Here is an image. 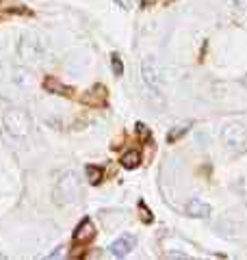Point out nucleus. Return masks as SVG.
<instances>
[{"label": "nucleus", "instance_id": "nucleus-15", "mask_svg": "<svg viewBox=\"0 0 247 260\" xmlns=\"http://www.w3.org/2000/svg\"><path fill=\"white\" fill-rule=\"evenodd\" d=\"M232 7H236V9H247V0H232Z\"/></svg>", "mask_w": 247, "mask_h": 260}, {"label": "nucleus", "instance_id": "nucleus-4", "mask_svg": "<svg viewBox=\"0 0 247 260\" xmlns=\"http://www.w3.org/2000/svg\"><path fill=\"white\" fill-rule=\"evenodd\" d=\"M43 52H46V48H43V41L39 35L35 33H26L22 35V39L18 43V56L22 59V63H37Z\"/></svg>", "mask_w": 247, "mask_h": 260}, {"label": "nucleus", "instance_id": "nucleus-2", "mask_svg": "<svg viewBox=\"0 0 247 260\" xmlns=\"http://www.w3.org/2000/svg\"><path fill=\"white\" fill-rule=\"evenodd\" d=\"M3 121H5L7 133L13 135V137H18V139L31 135V128H33L31 115H28L26 111H22V108H9V111L5 113Z\"/></svg>", "mask_w": 247, "mask_h": 260}, {"label": "nucleus", "instance_id": "nucleus-6", "mask_svg": "<svg viewBox=\"0 0 247 260\" xmlns=\"http://www.w3.org/2000/svg\"><path fill=\"white\" fill-rule=\"evenodd\" d=\"M135 243H137V238L133 234H124V236L117 238V241H113L111 245H108V249H111L113 256L124 258V256H128L130 251L135 249Z\"/></svg>", "mask_w": 247, "mask_h": 260}, {"label": "nucleus", "instance_id": "nucleus-5", "mask_svg": "<svg viewBox=\"0 0 247 260\" xmlns=\"http://www.w3.org/2000/svg\"><path fill=\"white\" fill-rule=\"evenodd\" d=\"M221 137H223V143L228 146V150H232V152H238L247 143L245 128L241 124H228L226 128H223Z\"/></svg>", "mask_w": 247, "mask_h": 260}, {"label": "nucleus", "instance_id": "nucleus-3", "mask_svg": "<svg viewBox=\"0 0 247 260\" xmlns=\"http://www.w3.org/2000/svg\"><path fill=\"white\" fill-rule=\"evenodd\" d=\"M141 76L143 83L150 87L154 93L165 91V72L161 68V63L156 61V56H145L141 63Z\"/></svg>", "mask_w": 247, "mask_h": 260}, {"label": "nucleus", "instance_id": "nucleus-9", "mask_svg": "<svg viewBox=\"0 0 247 260\" xmlns=\"http://www.w3.org/2000/svg\"><path fill=\"white\" fill-rule=\"evenodd\" d=\"M43 89L48 93H56V96H70L72 93V87L63 85L61 81H56L54 76H46L43 78Z\"/></svg>", "mask_w": 247, "mask_h": 260}, {"label": "nucleus", "instance_id": "nucleus-8", "mask_svg": "<svg viewBox=\"0 0 247 260\" xmlns=\"http://www.w3.org/2000/svg\"><path fill=\"white\" fill-rule=\"evenodd\" d=\"M96 236V228H93V221L89 217H85V219L78 223V228L74 230V241L76 243H87L91 241V238Z\"/></svg>", "mask_w": 247, "mask_h": 260}, {"label": "nucleus", "instance_id": "nucleus-13", "mask_svg": "<svg viewBox=\"0 0 247 260\" xmlns=\"http://www.w3.org/2000/svg\"><path fill=\"white\" fill-rule=\"evenodd\" d=\"M113 72H115V76H121L124 74V65H121L119 54H113Z\"/></svg>", "mask_w": 247, "mask_h": 260}, {"label": "nucleus", "instance_id": "nucleus-7", "mask_svg": "<svg viewBox=\"0 0 247 260\" xmlns=\"http://www.w3.org/2000/svg\"><path fill=\"white\" fill-rule=\"evenodd\" d=\"M210 204H206V202H202L198 198L189 200L187 202V215L189 217H195V219H206V217H210Z\"/></svg>", "mask_w": 247, "mask_h": 260}, {"label": "nucleus", "instance_id": "nucleus-11", "mask_svg": "<svg viewBox=\"0 0 247 260\" xmlns=\"http://www.w3.org/2000/svg\"><path fill=\"white\" fill-rule=\"evenodd\" d=\"M87 176H89V182H91V184H98L100 180H102V169L89 165V167H87Z\"/></svg>", "mask_w": 247, "mask_h": 260}, {"label": "nucleus", "instance_id": "nucleus-16", "mask_svg": "<svg viewBox=\"0 0 247 260\" xmlns=\"http://www.w3.org/2000/svg\"><path fill=\"white\" fill-rule=\"evenodd\" d=\"M141 213H143V221H152V215L148 213V208H145L143 204H141Z\"/></svg>", "mask_w": 247, "mask_h": 260}, {"label": "nucleus", "instance_id": "nucleus-17", "mask_svg": "<svg viewBox=\"0 0 247 260\" xmlns=\"http://www.w3.org/2000/svg\"><path fill=\"white\" fill-rule=\"evenodd\" d=\"M141 3H143V5H152V3H154V0H141Z\"/></svg>", "mask_w": 247, "mask_h": 260}, {"label": "nucleus", "instance_id": "nucleus-12", "mask_svg": "<svg viewBox=\"0 0 247 260\" xmlns=\"http://www.w3.org/2000/svg\"><path fill=\"white\" fill-rule=\"evenodd\" d=\"M187 130H189V126H176V128H173L171 133H169V135H167V141L173 143V141L178 139V137H182V135L187 133Z\"/></svg>", "mask_w": 247, "mask_h": 260}, {"label": "nucleus", "instance_id": "nucleus-14", "mask_svg": "<svg viewBox=\"0 0 247 260\" xmlns=\"http://www.w3.org/2000/svg\"><path fill=\"white\" fill-rule=\"evenodd\" d=\"M115 3H117V7H121V9L130 11V9H135V3H137V0H115Z\"/></svg>", "mask_w": 247, "mask_h": 260}, {"label": "nucleus", "instance_id": "nucleus-1", "mask_svg": "<svg viewBox=\"0 0 247 260\" xmlns=\"http://www.w3.org/2000/svg\"><path fill=\"white\" fill-rule=\"evenodd\" d=\"M54 202L56 204H72V202L78 200V195H81V182H78V176L76 171H63L59 180H56L54 184Z\"/></svg>", "mask_w": 247, "mask_h": 260}, {"label": "nucleus", "instance_id": "nucleus-10", "mask_svg": "<svg viewBox=\"0 0 247 260\" xmlns=\"http://www.w3.org/2000/svg\"><path fill=\"white\" fill-rule=\"evenodd\" d=\"M139 163H141V154L137 150H130L126 152V154L121 156V165L126 169H135V167H139Z\"/></svg>", "mask_w": 247, "mask_h": 260}]
</instances>
